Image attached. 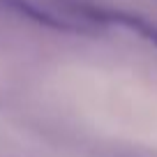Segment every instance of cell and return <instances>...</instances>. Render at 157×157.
Returning <instances> with one entry per match:
<instances>
[{
	"mask_svg": "<svg viewBox=\"0 0 157 157\" xmlns=\"http://www.w3.org/2000/svg\"><path fill=\"white\" fill-rule=\"evenodd\" d=\"M65 5H67L69 12L81 16L86 23L127 28L157 49V23L143 19V16L132 14V12H123V10H113V7H102V5H95V2H88V0H65Z\"/></svg>",
	"mask_w": 157,
	"mask_h": 157,
	"instance_id": "1",
	"label": "cell"
},
{
	"mask_svg": "<svg viewBox=\"0 0 157 157\" xmlns=\"http://www.w3.org/2000/svg\"><path fill=\"white\" fill-rule=\"evenodd\" d=\"M0 5L5 7V10L14 12L16 16L21 19H28V21H35L39 25H46V28H53V30H67V33H76V25L72 21H65V19H58L56 14H51L49 10L44 7H39L37 2L33 0H0Z\"/></svg>",
	"mask_w": 157,
	"mask_h": 157,
	"instance_id": "2",
	"label": "cell"
}]
</instances>
